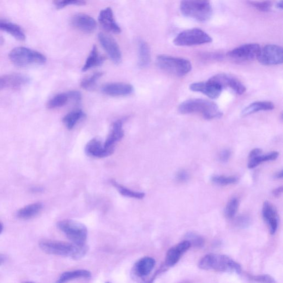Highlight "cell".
<instances>
[{
  "label": "cell",
  "mask_w": 283,
  "mask_h": 283,
  "mask_svg": "<svg viewBox=\"0 0 283 283\" xmlns=\"http://www.w3.org/2000/svg\"><path fill=\"white\" fill-rule=\"evenodd\" d=\"M39 247L46 254L71 257L75 260H79L85 256L88 251L87 245H78L53 240H42Z\"/></svg>",
  "instance_id": "1"
},
{
  "label": "cell",
  "mask_w": 283,
  "mask_h": 283,
  "mask_svg": "<svg viewBox=\"0 0 283 283\" xmlns=\"http://www.w3.org/2000/svg\"><path fill=\"white\" fill-rule=\"evenodd\" d=\"M178 110L182 114L200 113L207 119L220 118L223 115L215 102L201 99H189L184 101L179 106Z\"/></svg>",
  "instance_id": "2"
},
{
  "label": "cell",
  "mask_w": 283,
  "mask_h": 283,
  "mask_svg": "<svg viewBox=\"0 0 283 283\" xmlns=\"http://www.w3.org/2000/svg\"><path fill=\"white\" fill-rule=\"evenodd\" d=\"M198 267L204 270H214L223 272H242L240 265L230 257L219 254H209L205 256L198 262Z\"/></svg>",
  "instance_id": "3"
},
{
  "label": "cell",
  "mask_w": 283,
  "mask_h": 283,
  "mask_svg": "<svg viewBox=\"0 0 283 283\" xmlns=\"http://www.w3.org/2000/svg\"><path fill=\"white\" fill-rule=\"evenodd\" d=\"M180 9L184 16L201 22L208 21L213 14L209 0H182Z\"/></svg>",
  "instance_id": "4"
},
{
  "label": "cell",
  "mask_w": 283,
  "mask_h": 283,
  "mask_svg": "<svg viewBox=\"0 0 283 283\" xmlns=\"http://www.w3.org/2000/svg\"><path fill=\"white\" fill-rule=\"evenodd\" d=\"M9 58L17 67L26 68L46 63V57L39 52L25 47H17L11 51Z\"/></svg>",
  "instance_id": "5"
},
{
  "label": "cell",
  "mask_w": 283,
  "mask_h": 283,
  "mask_svg": "<svg viewBox=\"0 0 283 283\" xmlns=\"http://www.w3.org/2000/svg\"><path fill=\"white\" fill-rule=\"evenodd\" d=\"M156 64L161 70L179 77L188 74L192 69L191 64L188 60L170 56H158Z\"/></svg>",
  "instance_id": "6"
},
{
  "label": "cell",
  "mask_w": 283,
  "mask_h": 283,
  "mask_svg": "<svg viewBox=\"0 0 283 283\" xmlns=\"http://www.w3.org/2000/svg\"><path fill=\"white\" fill-rule=\"evenodd\" d=\"M57 227L72 243L78 245L86 244L88 229L82 223L73 220H64L58 222Z\"/></svg>",
  "instance_id": "7"
},
{
  "label": "cell",
  "mask_w": 283,
  "mask_h": 283,
  "mask_svg": "<svg viewBox=\"0 0 283 283\" xmlns=\"http://www.w3.org/2000/svg\"><path fill=\"white\" fill-rule=\"evenodd\" d=\"M213 39L201 29L192 28L179 33L173 43L177 46H192L210 44Z\"/></svg>",
  "instance_id": "8"
},
{
  "label": "cell",
  "mask_w": 283,
  "mask_h": 283,
  "mask_svg": "<svg viewBox=\"0 0 283 283\" xmlns=\"http://www.w3.org/2000/svg\"><path fill=\"white\" fill-rule=\"evenodd\" d=\"M261 64L266 66L281 64L283 62V50L281 47L268 45L261 48L257 57Z\"/></svg>",
  "instance_id": "9"
},
{
  "label": "cell",
  "mask_w": 283,
  "mask_h": 283,
  "mask_svg": "<svg viewBox=\"0 0 283 283\" xmlns=\"http://www.w3.org/2000/svg\"><path fill=\"white\" fill-rule=\"evenodd\" d=\"M261 48L257 44L240 46L227 53V56L239 61H251L257 58Z\"/></svg>",
  "instance_id": "10"
},
{
  "label": "cell",
  "mask_w": 283,
  "mask_h": 283,
  "mask_svg": "<svg viewBox=\"0 0 283 283\" xmlns=\"http://www.w3.org/2000/svg\"><path fill=\"white\" fill-rule=\"evenodd\" d=\"M98 39L112 62L116 64L121 63L122 54L116 41L110 36L103 33L98 34Z\"/></svg>",
  "instance_id": "11"
},
{
  "label": "cell",
  "mask_w": 283,
  "mask_h": 283,
  "mask_svg": "<svg viewBox=\"0 0 283 283\" xmlns=\"http://www.w3.org/2000/svg\"><path fill=\"white\" fill-rule=\"evenodd\" d=\"M219 85L224 89L229 88L237 95H242L246 92V88L244 84L236 77L226 74H219L211 77L209 79Z\"/></svg>",
  "instance_id": "12"
},
{
  "label": "cell",
  "mask_w": 283,
  "mask_h": 283,
  "mask_svg": "<svg viewBox=\"0 0 283 283\" xmlns=\"http://www.w3.org/2000/svg\"><path fill=\"white\" fill-rule=\"evenodd\" d=\"M189 89L192 92L201 93L212 99H218L220 96L222 88L212 80L207 82L194 83L191 84Z\"/></svg>",
  "instance_id": "13"
},
{
  "label": "cell",
  "mask_w": 283,
  "mask_h": 283,
  "mask_svg": "<svg viewBox=\"0 0 283 283\" xmlns=\"http://www.w3.org/2000/svg\"><path fill=\"white\" fill-rule=\"evenodd\" d=\"M71 23L74 27L87 33L94 32L97 27V23L93 18L84 14L74 15L71 19Z\"/></svg>",
  "instance_id": "14"
},
{
  "label": "cell",
  "mask_w": 283,
  "mask_h": 283,
  "mask_svg": "<svg viewBox=\"0 0 283 283\" xmlns=\"http://www.w3.org/2000/svg\"><path fill=\"white\" fill-rule=\"evenodd\" d=\"M115 151V147L105 148L98 139L94 138L90 140L86 147V153L92 157L102 158L112 155Z\"/></svg>",
  "instance_id": "15"
},
{
  "label": "cell",
  "mask_w": 283,
  "mask_h": 283,
  "mask_svg": "<svg viewBox=\"0 0 283 283\" xmlns=\"http://www.w3.org/2000/svg\"><path fill=\"white\" fill-rule=\"evenodd\" d=\"M191 246L188 240H185L169 250L166 257V266L172 267L175 266L182 256L190 248Z\"/></svg>",
  "instance_id": "16"
},
{
  "label": "cell",
  "mask_w": 283,
  "mask_h": 283,
  "mask_svg": "<svg viewBox=\"0 0 283 283\" xmlns=\"http://www.w3.org/2000/svg\"><path fill=\"white\" fill-rule=\"evenodd\" d=\"M98 20L101 26L106 31L115 34L121 33L122 29L114 19L113 12L110 8H107L100 11Z\"/></svg>",
  "instance_id": "17"
},
{
  "label": "cell",
  "mask_w": 283,
  "mask_h": 283,
  "mask_svg": "<svg viewBox=\"0 0 283 283\" xmlns=\"http://www.w3.org/2000/svg\"><path fill=\"white\" fill-rule=\"evenodd\" d=\"M262 215L264 221L268 225L270 233L275 234L278 227V216L274 207L268 201L263 204Z\"/></svg>",
  "instance_id": "18"
},
{
  "label": "cell",
  "mask_w": 283,
  "mask_h": 283,
  "mask_svg": "<svg viewBox=\"0 0 283 283\" xmlns=\"http://www.w3.org/2000/svg\"><path fill=\"white\" fill-rule=\"evenodd\" d=\"M102 92L111 96H126L134 92V87L131 84L114 83L107 84L102 87Z\"/></svg>",
  "instance_id": "19"
},
{
  "label": "cell",
  "mask_w": 283,
  "mask_h": 283,
  "mask_svg": "<svg viewBox=\"0 0 283 283\" xmlns=\"http://www.w3.org/2000/svg\"><path fill=\"white\" fill-rule=\"evenodd\" d=\"M123 125V123L122 120H117L113 123L110 133L108 135L104 144L105 148L115 147V143L123 139L124 136Z\"/></svg>",
  "instance_id": "20"
},
{
  "label": "cell",
  "mask_w": 283,
  "mask_h": 283,
  "mask_svg": "<svg viewBox=\"0 0 283 283\" xmlns=\"http://www.w3.org/2000/svg\"><path fill=\"white\" fill-rule=\"evenodd\" d=\"M155 265L154 259L149 257H144L135 264L134 272L139 278H144L152 272Z\"/></svg>",
  "instance_id": "21"
},
{
  "label": "cell",
  "mask_w": 283,
  "mask_h": 283,
  "mask_svg": "<svg viewBox=\"0 0 283 283\" xmlns=\"http://www.w3.org/2000/svg\"><path fill=\"white\" fill-rule=\"evenodd\" d=\"M274 108L273 102L270 101H257L247 106L242 111L244 116L251 115L261 111H270Z\"/></svg>",
  "instance_id": "22"
},
{
  "label": "cell",
  "mask_w": 283,
  "mask_h": 283,
  "mask_svg": "<svg viewBox=\"0 0 283 283\" xmlns=\"http://www.w3.org/2000/svg\"><path fill=\"white\" fill-rule=\"evenodd\" d=\"M0 30L10 34L17 40L23 41L26 39L22 28L16 24L0 20Z\"/></svg>",
  "instance_id": "23"
},
{
  "label": "cell",
  "mask_w": 283,
  "mask_h": 283,
  "mask_svg": "<svg viewBox=\"0 0 283 283\" xmlns=\"http://www.w3.org/2000/svg\"><path fill=\"white\" fill-rule=\"evenodd\" d=\"M43 209V205L40 203H34L23 208L17 213L18 218L21 219H30L37 215Z\"/></svg>",
  "instance_id": "24"
},
{
  "label": "cell",
  "mask_w": 283,
  "mask_h": 283,
  "mask_svg": "<svg viewBox=\"0 0 283 283\" xmlns=\"http://www.w3.org/2000/svg\"><path fill=\"white\" fill-rule=\"evenodd\" d=\"M105 59L104 57L99 55L97 47L96 46H94L85 64H84L82 68V71L86 72L93 67H99V66L104 63Z\"/></svg>",
  "instance_id": "25"
},
{
  "label": "cell",
  "mask_w": 283,
  "mask_h": 283,
  "mask_svg": "<svg viewBox=\"0 0 283 283\" xmlns=\"http://www.w3.org/2000/svg\"><path fill=\"white\" fill-rule=\"evenodd\" d=\"M138 58L139 66L141 68L148 67L151 61L150 48L146 42L140 41L138 44Z\"/></svg>",
  "instance_id": "26"
},
{
  "label": "cell",
  "mask_w": 283,
  "mask_h": 283,
  "mask_svg": "<svg viewBox=\"0 0 283 283\" xmlns=\"http://www.w3.org/2000/svg\"><path fill=\"white\" fill-rule=\"evenodd\" d=\"M5 88L10 89H19L25 85L29 80L26 76L21 74H10L3 76Z\"/></svg>",
  "instance_id": "27"
},
{
  "label": "cell",
  "mask_w": 283,
  "mask_h": 283,
  "mask_svg": "<svg viewBox=\"0 0 283 283\" xmlns=\"http://www.w3.org/2000/svg\"><path fill=\"white\" fill-rule=\"evenodd\" d=\"M91 276L92 273L89 272L88 270L84 269L76 270L63 273L59 277L57 282L62 283L79 278L88 279L91 278Z\"/></svg>",
  "instance_id": "28"
},
{
  "label": "cell",
  "mask_w": 283,
  "mask_h": 283,
  "mask_svg": "<svg viewBox=\"0 0 283 283\" xmlns=\"http://www.w3.org/2000/svg\"><path fill=\"white\" fill-rule=\"evenodd\" d=\"M279 153L278 152H272L266 154L262 153L252 157L249 158L248 167L250 169L255 168L262 164V163L268 161H272L278 158Z\"/></svg>",
  "instance_id": "29"
},
{
  "label": "cell",
  "mask_w": 283,
  "mask_h": 283,
  "mask_svg": "<svg viewBox=\"0 0 283 283\" xmlns=\"http://www.w3.org/2000/svg\"><path fill=\"white\" fill-rule=\"evenodd\" d=\"M86 116L85 113L80 110L73 111L64 117L63 122L66 128L69 130H71L74 128L79 120L85 117Z\"/></svg>",
  "instance_id": "30"
},
{
  "label": "cell",
  "mask_w": 283,
  "mask_h": 283,
  "mask_svg": "<svg viewBox=\"0 0 283 283\" xmlns=\"http://www.w3.org/2000/svg\"><path fill=\"white\" fill-rule=\"evenodd\" d=\"M110 182L112 185L119 192L120 194L123 196L130 198H138V199H141V198L145 196V194L144 192L135 191L126 188L124 186L115 181V180L112 179Z\"/></svg>",
  "instance_id": "31"
},
{
  "label": "cell",
  "mask_w": 283,
  "mask_h": 283,
  "mask_svg": "<svg viewBox=\"0 0 283 283\" xmlns=\"http://www.w3.org/2000/svg\"><path fill=\"white\" fill-rule=\"evenodd\" d=\"M69 100L67 93L58 94L48 102L47 107L49 109H53L62 107L67 103Z\"/></svg>",
  "instance_id": "32"
},
{
  "label": "cell",
  "mask_w": 283,
  "mask_h": 283,
  "mask_svg": "<svg viewBox=\"0 0 283 283\" xmlns=\"http://www.w3.org/2000/svg\"><path fill=\"white\" fill-rule=\"evenodd\" d=\"M211 181L219 185H228L235 184L238 181L236 176H214L211 178Z\"/></svg>",
  "instance_id": "33"
},
{
  "label": "cell",
  "mask_w": 283,
  "mask_h": 283,
  "mask_svg": "<svg viewBox=\"0 0 283 283\" xmlns=\"http://www.w3.org/2000/svg\"><path fill=\"white\" fill-rule=\"evenodd\" d=\"M104 73L102 72H96L92 76L83 79L80 84L81 87L85 90H91L95 86L96 82L100 78Z\"/></svg>",
  "instance_id": "34"
},
{
  "label": "cell",
  "mask_w": 283,
  "mask_h": 283,
  "mask_svg": "<svg viewBox=\"0 0 283 283\" xmlns=\"http://www.w3.org/2000/svg\"><path fill=\"white\" fill-rule=\"evenodd\" d=\"M239 207V200L237 197L231 198L226 205L225 215L227 218L232 219L236 215Z\"/></svg>",
  "instance_id": "35"
},
{
  "label": "cell",
  "mask_w": 283,
  "mask_h": 283,
  "mask_svg": "<svg viewBox=\"0 0 283 283\" xmlns=\"http://www.w3.org/2000/svg\"><path fill=\"white\" fill-rule=\"evenodd\" d=\"M186 238L188 239L191 245L197 248H201L204 245V239L202 237L193 232H189L186 234Z\"/></svg>",
  "instance_id": "36"
},
{
  "label": "cell",
  "mask_w": 283,
  "mask_h": 283,
  "mask_svg": "<svg viewBox=\"0 0 283 283\" xmlns=\"http://www.w3.org/2000/svg\"><path fill=\"white\" fill-rule=\"evenodd\" d=\"M249 4L256 9L263 12L269 11L272 7V3L269 0L261 2H250Z\"/></svg>",
  "instance_id": "37"
},
{
  "label": "cell",
  "mask_w": 283,
  "mask_h": 283,
  "mask_svg": "<svg viewBox=\"0 0 283 283\" xmlns=\"http://www.w3.org/2000/svg\"><path fill=\"white\" fill-rule=\"evenodd\" d=\"M86 0H56L55 5L58 9H62L69 5H84Z\"/></svg>",
  "instance_id": "38"
},
{
  "label": "cell",
  "mask_w": 283,
  "mask_h": 283,
  "mask_svg": "<svg viewBox=\"0 0 283 283\" xmlns=\"http://www.w3.org/2000/svg\"><path fill=\"white\" fill-rule=\"evenodd\" d=\"M251 224V219L248 215H240L235 220V225L240 228H245Z\"/></svg>",
  "instance_id": "39"
},
{
  "label": "cell",
  "mask_w": 283,
  "mask_h": 283,
  "mask_svg": "<svg viewBox=\"0 0 283 283\" xmlns=\"http://www.w3.org/2000/svg\"><path fill=\"white\" fill-rule=\"evenodd\" d=\"M250 279L257 282H275L274 279L269 275L250 276Z\"/></svg>",
  "instance_id": "40"
},
{
  "label": "cell",
  "mask_w": 283,
  "mask_h": 283,
  "mask_svg": "<svg viewBox=\"0 0 283 283\" xmlns=\"http://www.w3.org/2000/svg\"><path fill=\"white\" fill-rule=\"evenodd\" d=\"M231 156V152L228 149L223 150L220 153L219 159L222 163H226L229 160Z\"/></svg>",
  "instance_id": "41"
},
{
  "label": "cell",
  "mask_w": 283,
  "mask_h": 283,
  "mask_svg": "<svg viewBox=\"0 0 283 283\" xmlns=\"http://www.w3.org/2000/svg\"><path fill=\"white\" fill-rule=\"evenodd\" d=\"M69 99L73 100L75 102H79L82 100V94L80 92L75 91H70L67 93Z\"/></svg>",
  "instance_id": "42"
},
{
  "label": "cell",
  "mask_w": 283,
  "mask_h": 283,
  "mask_svg": "<svg viewBox=\"0 0 283 283\" xmlns=\"http://www.w3.org/2000/svg\"><path fill=\"white\" fill-rule=\"evenodd\" d=\"M189 178V176L188 173L184 170L180 171L178 172L176 176V178L178 181L180 182H185L187 181Z\"/></svg>",
  "instance_id": "43"
},
{
  "label": "cell",
  "mask_w": 283,
  "mask_h": 283,
  "mask_svg": "<svg viewBox=\"0 0 283 283\" xmlns=\"http://www.w3.org/2000/svg\"><path fill=\"white\" fill-rule=\"evenodd\" d=\"M282 186H280V187L277 188L272 191V194L274 196L278 197L279 196L282 194Z\"/></svg>",
  "instance_id": "44"
},
{
  "label": "cell",
  "mask_w": 283,
  "mask_h": 283,
  "mask_svg": "<svg viewBox=\"0 0 283 283\" xmlns=\"http://www.w3.org/2000/svg\"><path fill=\"white\" fill-rule=\"evenodd\" d=\"M8 257L5 255H0V266L7 260Z\"/></svg>",
  "instance_id": "45"
},
{
  "label": "cell",
  "mask_w": 283,
  "mask_h": 283,
  "mask_svg": "<svg viewBox=\"0 0 283 283\" xmlns=\"http://www.w3.org/2000/svg\"><path fill=\"white\" fill-rule=\"evenodd\" d=\"M282 176H283V172L282 170H281L280 171L276 173V174L274 175V178L275 179H281L282 178Z\"/></svg>",
  "instance_id": "46"
},
{
  "label": "cell",
  "mask_w": 283,
  "mask_h": 283,
  "mask_svg": "<svg viewBox=\"0 0 283 283\" xmlns=\"http://www.w3.org/2000/svg\"><path fill=\"white\" fill-rule=\"evenodd\" d=\"M5 88L4 80L3 77H0V90Z\"/></svg>",
  "instance_id": "47"
},
{
  "label": "cell",
  "mask_w": 283,
  "mask_h": 283,
  "mask_svg": "<svg viewBox=\"0 0 283 283\" xmlns=\"http://www.w3.org/2000/svg\"><path fill=\"white\" fill-rule=\"evenodd\" d=\"M276 8L277 9L282 10L283 8V4H282V0H280V2L276 4Z\"/></svg>",
  "instance_id": "48"
},
{
  "label": "cell",
  "mask_w": 283,
  "mask_h": 283,
  "mask_svg": "<svg viewBox=\"0 0 283 283\" xmlns=\"http://www.w3.org/2000/svg\"><path fill=\"white\" fill-rule=\"evenodd\" d=\"M42 190H43V189L41 187H38V186L32 188V191L34 192H41Z\"/></svg>",
  "instance_id": "49"
},
{
  "label": "cell",
  "mask_w": 283,
  "mask_h": 283,
  "mask_svg": "<svg viewBox=\"0 0 283 283\" xmlns=\"http://www.w3.org/2000/svg\"><path fill=\"white\" fill-rule=\"evenodd\" d=\"M4 229L3 225H2V223L0 222V234L2 233Z\"/></svg>",
  "instance_id": "50"
}]
</instances>
